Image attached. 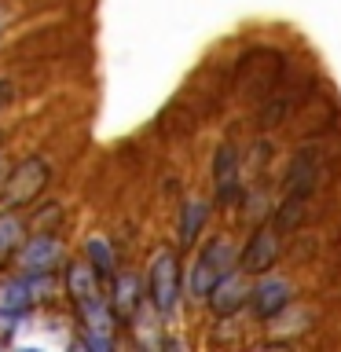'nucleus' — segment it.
<instances>
[{
    "label": "nucleus",
    "mask_w": 341,
    "mask_h": 352,
    "mask_svg": "<svg viewBox=\"0 0 341 352\" xmlns=\"http://www.w3.org/2000/svg\"><path fill=\"white\" fill-rule=\"evenodd\" d=\"M206 217H209V206L206 202H184V209H180V246L184 250L191 246L198 235H202Z\"/></svg>",
    "instance_id": "obj_12"
},
{
    "label": "nucleus",
    "mask_w": 341,
    "mask_h": 352,
    "mask_svg": "<svg viewBox=\"0 0 341 352\" xmlns=\"http://www.w3.org/2000/svg\"><path fill=\"white\" fill-rule=\"evenodd\" d=\"M59 261H63V242L55 235H37V239H30L26 246H19V268L26 275H33V279L55 272Z\"/></svg>",
    "instance_id": "obj_7"
},
{
    "label": "nucleus",
    "mask_w": 341,
    "mask_h": 352,
    "mask_svg": "<svg viewBox=\"0 0 341 352\" xmlns=\"http://www.w3.org/2000/svg\"><path fill=\"white\" fill-rule=\"evenodd\" d=\"M88 264H92V268L103 275H114V250H110V242L107 239H88Z\"/></svg>",
    "instance_id": "obj_14"
},
{
    "label": "nucleus",
    "mask_w": 341,
    "mask_h": 352,
    "mask_svg": "<svg viewBox=\"0 0 341 352\" xmlns=\"http://www.w3.org/2000/svg\"><path fill=\"white\" fill-rule=\"evenodd\" d=\"M48 162H41V158H22L15 169H11L4 176V187H0V202L4 206H30L33 198H37L44 187H48Z\"/></svg>",
    "instance_id": "obj_1"
},
{
    "label": "nucleus",
    "mask_w": 341,
    "mask_h": 352,
    "mask_svg": "<svg viewBox=\"0 0 341 352\" xmlns=\"http://www.w3.org/2000/svg\"><path fill=\"white\" fill-rule=\"evenodd\" d=\"M213 187H217V202H231L239 195V151H235V143H220L217 147Z\"/></svg>",
    "instance_id": "obj_8"
},
{
    "label": "nucleus",
    "mask_w": 341,
    "mask_h": 352,
    "mask_svg": "<svg viewBox=\"0 0 341 352\" xmlns=\"http://www.w3.org/2000/svg\"><path fill=\"white\" fill-rule=\"evenodd\" d=\"M11 103V85L8 81H0V110H4Z\"/></svg>",
    "instance_id": "obj_15"
},
{
    "label": "nucleus",
    "mask_w": 341,
    "mask_h": 352,
    "mask_svg": "<svg viewBox=\"0 0 341 352\" xmlns=\"http://www.w3.org/2000/svg\"><path fill=\"white\" fill-rule=\"evenodd\" d=\"M66 294L74 297L77 308L99 301V272L85 261H74L70 268H66Z\"/></svg>",
    "instance_id": "obj_9"
},
{
    "label": "nucleus",
    "mask_w": 341,
    "mask_h": 352,
    "mask_svg": "<svg viewBox=\"0 0 341 352\" xmlns=\"http://www.w3.org/2000/svg\"><path fill=\"white\" fill-rule=\"evenodd\" d=\"M136 308H140V279L132 272H125V275H118L114 279V297H110V312H114L121 323L125 319H132L136 316Z\"/></svg>",
    "instance_id": "obj_10"
},
{
    "label": "nucleus",
    "mask_w": 341,
    "mask_h": 352,
    "mask_svg": "<svg viewBox=\"0 0 341 352\" xmlns=\"http://www.w3.org/2000/svg\"><path fill=\"white\" fill-rule=\"evenodd\" d=\"M235 264H239V257H235V246H231L228 239H209L206 250L198 253L195 268H191V294L206 301V294L213 290V283L228 268H235Z\"/></svg>",
    "instance_id": "obj_2"
},
{
    "label": "nucleus",
    "mask_w": 341,
    "mask_h": 352,
    "mask_svg": "<svg viewBox=\"0 0 341 352\" xmlns=\"http://www.w3.org/2000/svg\"><path fill=\"white\" fill-rule=\"evenodd\" d=\"M147 290H151V301L162 316H169L176 308V297H180V264H176L173 250L154 253L151 272H147Z\"/></svg>",
    "instance_id": "obj_3"
},
{
    "label": "nucleus",
    "mask_w": 341,
    "mask_h": 352,
    "mask_svg": "<svg viewBox=\"0 0 341 352\" xmlns=\"http://www.w3.org/2000/svg\"><path fill=\"white\" fill-rule=\"evenodd\" d=\"M30 305H33V275H26V279H8V283H0V312L22 316Z\"/></svg>",
    "instance_id": "obj_11"
},
{
    "label": "nucleus",
    "mask_w": 341,
    "mask_h": 352,
    "mask_svg": "<svg viewBox=\"0 0 341 352\" xmlns=\"http://www.w3.org/2000/svg\"><path fill=\"white\" fill-rule=\"evenodd\" d=\"M279 253H283V231L264 224L250 235L246 250H242V257H239V268L246 275H268L275 264H279Z\"/></svg>",
    "instance_id": "obj_4"
},
{
    "label": "nucleus",
    "mask_w": 341,
    "mask_h": 352,
    "mask_svg": "<svg viewBox=\"0 0 341 352\" xmlns=\"http://www.w3.org/2000/svg\"><path fill=\"white\" fill-rule=\"evenodd\" d=\"M19 246H22V220H19V213L4 209L0 213V264H8Z\"/></svg>",
    "instance_id": "obj_13"
},
{
    "label": "nucleus",
    "mask_w": 341,
    "mask_h": 352,
    "mask_svg": "<svg viewBox=\"0 0 341 352\" xmlns=\"http://www.w3.org/2000/svg\"><path fill=\"white\" fill-rule=\"evenodd\" d=\"M290 301H294V286L286 279H279V275H264V279L250 290V308L261 323L279 319L286 308H290Z\"/></svg>",
    "instance_id": "obj_6"
},
{
    "label": "nucleus",
    "mask_w": 341,
    "mask_h": 352,
    "mask_svg": "<svg viewBox=\"0 0 341 352\" xmlns=\"http://www.w3.org/2000/svg\"><path fill=\"white\" fill-rule=\"evenodd\" d=\"M206 301H209V308H213V316L231 319L242 305H250V283H246V272H242L239 264H235V268H228V272L213 283V290L206 294Z\"/></svg>",
    "instance_id": "obj_5"
}]
</instances>
